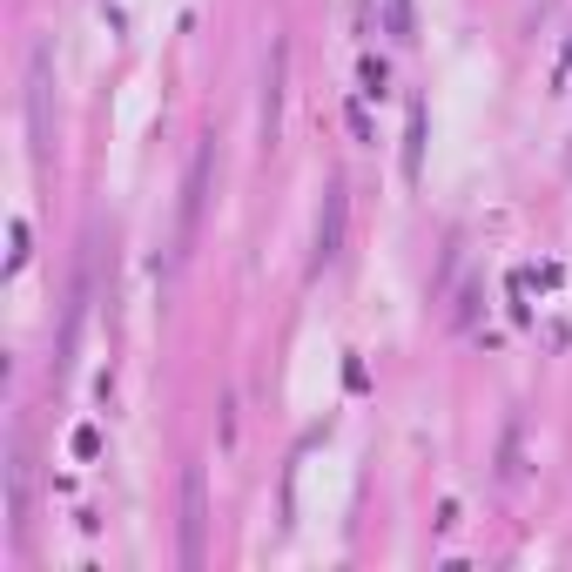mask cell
<instances>
[{"mask_svg":"<svg viewBox=\"0 0 572 572\" xmlns=\"http://www.w3.org/2000/svg\"><path fill=\"white\" fill-rule=\"evenodd\" d=\"M350 135H357V142H377V128H371V115H364V108H357V102H350Z\"/></svg>","mask_w":572,"mask_h":572,"instance_id":"30bf717a","label":"cell"},{"mask_svg":"<svg viewBox=\"0 0 572 572\" xmlns=\"http://www.w3.org/2000/svg\"><path fill=\"white\" fill-rule=\"evenodd\" d=\"M28 263V223H14V257H7V270H20Z\"/></svg>","mask_w":572,"mask_h":572,"instance_id":"7c38bea8","label":"cell"},{"mask_svg":"<svg viewBox=\"0 0 572 572\" xmlns=\"http://www.w3.org/2000/svg\"><path fill=\"white\" fill-rule=\"evenodd\" d=\"M209 176H216V135H209V142H196V155H189L182 202H176V242H168V263H189V249H196L202 209H209Z\"/></svg>","mask_w":572,"mask_h":572,"instance_id":"6da1fadb","label":"cell"},{"mask_svg":"<svg viewBox=\"0 0 572 572\" xmlns=\"http://www.w3.org/2000/svg\"><path fill=\"white\" fill-rule=\"evenodd\" d=\"M344 216H350V196H344V182H331V189H323V209H316V257H310V270H331V263L344 257Z\"/></svg>","mask_w":572,"mask_h":572,"instance_id":"277c9868","label":"cell"},{"mask_svg":"<svg viewBox=\"0 0 572 572\" xmlns=\"http://www.w3.org/2000/svg\"><path fill=\"white\" fill-rule=\"evenodd\" d=\"M283 75H290V47L276 41V47H270V68H263V115H257L263 155H270V149H276V135H283Z\"/></svg>","mask_w":572,"mask_h":572,"instance_id":"5b68a950","label":"cell"},{"mask_svg":"<svg viewBox=\"0 0 572 572\" xmlns=\"http://www.w3.org/2000/svg\"><path fill=\"white\" fill-rule=\"evenodd\" d=\"M102 452V431H94V424H75V458H94Z\"/></svg>","mask_w":572,"mask_h":572,"instance_id":"9c48e42d","label":"cell"},{"mask_svg":"<svg viewBox=\"0 0 572 572\" xmlns=\"http://www.w3.org/2000/svg\"><path fill=\"white\" fill-rule=\"evenodd\" d=\"M572 81V34H566V54H559V88Z\"/></svg>","mask_w":572,"mask_h":572,"instance_id":"4fadbf2b","label":"cell"},{"mask_svg":"<svg viewBox=\"0 0 572 572\" xmlns=\"http://www.w3.org/2000/svg\"><path fill=\"white\" fill-rule=\"evenodd\" d=\"M357 81H364L357 94H377V102H384V94H391V61H377V54H364V61H357Z\"/></svg>","mask_w":572,"mask_h":572,"instance_id":"52a82bcc","label":"cell"},{"mask_svg":"<svg viewBox=\"0 0 572 572\" xmlns=\"http://www.w3.org/2000/svg\"><path fill=\"white\" fill-rule=\"evenodd\" d=\"M404 176H424V102H411V128H404Z\"/></svg>","mask_w":572,"mask_h":572,"instance_id":"8992f818","label":"cell"},{"mask_svg":"<svg viewBox=\"0 0 572 572\" xmlns=\"http://www.w3.org/2000/svg\"><path fill=\"white\" fill-rule=\"evenodd\" d=\"M47 88H54V54H47V41L28 47V149L34 162H47V149H54V115H47Z\"/></svg>","mask_w":572,"mask_h":572,"instance_id":"7a4b0ae2","label":"cell"},{"mask_svg":"<svg viewBox=\"0 0 572 572\" xmlns=\"http://www.w3.org/2000/svg\"><path fill=\"white\" fill-rule=\"evenodd\" d=\"M202 526H209V485L202 465L182 471V566H202Z\"/></svg>","mask_w":572,"mask_h":572,"instance_id":"3957f363","label":"cell"},{"mask_svg":"<svg viewBox=\"0 0 572 572\" xmlns=\"http://www.w3.org/2000/svg\"><path fill=\"white\" fill-rule=\"evenodd\" d=\"M391 41H418V34H411V0H391Z\"/></svg>","mask_w":572,"mask_h":572,"instance_id":"ba28073f","label":"cell"},{"mask_svg":"<svg viewBox=\"0 0 572 572\" xmlns=\"http://www.w3.org/2000/svg\"><path fill=\"white\" fill-rule=\"evenodd\" d=\"M512 316H519V323H526V316H532V303H526V270L512 276Z\"/></svg>","mask_w":572,"mask_h":572,"instance_id":"8fae6325","label":"cell"}]
</instances>
